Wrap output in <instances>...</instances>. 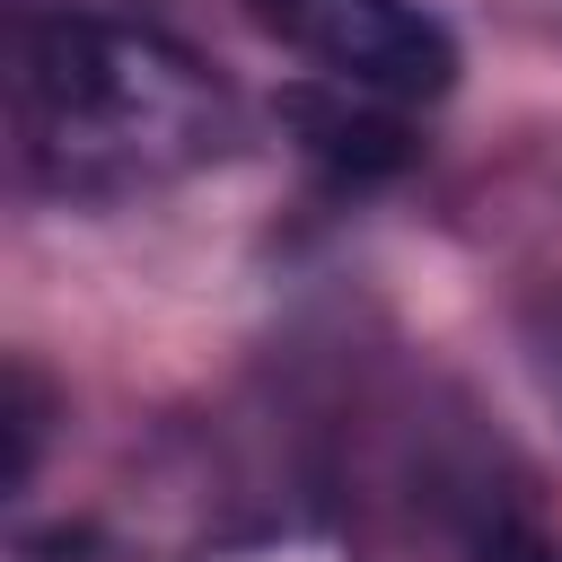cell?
Masks as SVG:
<instances>
[{"label":"cell","mask_w":562,"mask_h":562,"mask_svg":"<svg viewBox=\"0 0 562 562\" xmlns=\"http://www.w3.org/2000/svg\"><path fill=\"white\" fill-rule=\"evenodd\" d=\"M18 132L35 176H53L61 193H105L220 149L228 105L193 53L140 26L35 18L18 35Z\"/></svg>","instance_id":"obj_1"},{"label":"cell","mask_w":562,"mask_h":562,"mask_svg":"<svg viewBox=\"0 0 562 562\" xmlns=\"http://www.w3.org/2000/svg\"><path fill=\"white\" fill-rule=\"evenodd\" d=\"M255 26L299 44L334 88L386 97V105H430L457 88V35L422 0H246Z\"/></svg>","instance_id":"obj_2"},{"label":"cell","mask_w":562,"mask_h":562,"mask_svg":"<svg viewBox=\"0 0 562 562\" xmlns=\"http://www.w3.org/2000/svg\"><path fill=\"white\" fill-rule=\"evenodd\" d=\"M281 114H290L299 140H307L325 167H342V176H395V167L413 158V140H404V123L386 114V97H360V88H290Z\"/></svg>","instance_id":"obj_3"},{"label":"cell","mask_w":562,"mask_h":562,"mask_svg":"<svg viewBox=\"0 0 562 562\" xmlns=\"http://www.w3.org/2000/svg\"><path fill=\"white\" fill-rule=\"evenodd\" d=\"M474 562H562V544H553V536H536L527 518H501V527H483V536H474Z\"/></svg>","instance_id":"obj_4"}]
</instances>
